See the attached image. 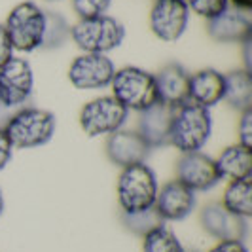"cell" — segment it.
<instances>
[{
	"mask_svg": "<svg viewBox=\"0 0 252 252\" xmlns=\"http://www.w3.org/2000/svg\"><path fill=\"white\" fill-rule=\"evenodd\" d=\"M13 148H38L55 133V116L44 108L23 106L2 127Z\"/></svg>",
	"mask_w": 252,
	"mask_h": 252,
	"instance_id": "7a4b0ae2",
	"label": "cell"
},
{
	"mask_svg": "<svg viewBox=\"0 0 252 252\" xmlns=\"http://www.w3.org/2000/svg\"><path fill=\"white\" fill-rule=\"evenodd\" d=\"M142 252H184L186 249L180 245L177 235L167 226L156 227L154 231L142 237Z\"/></svg>",
	"mask_w": 252,
	"mask_h": 252,
	"instance_id": "603a6c76",
	"label": "cell"
},
{
	"mask_svg": "<svg viewBox=\"0 0 252 252\" xmlns=\"http://www.w3.org/2000/svg\"><path fill=\"white\" fill-rule=\"evenodd\" d=\"M201 227L218 241H243L249 233L247 220L229 213L220 201L207 203L199 211Z\"/></svg>",
	"mask_w": 252,
	"mask_h": 252,
	"instance_id": "8fae6325",
	"label": "cell"
},
{
	"mask_svg": "<svg viewBox=\"0 0 252 252\" xmlns=\"http://www.w3.org/2000/svg\"><path fill=\"white\" fill-rule=\"evenodd\" d=\"M4 27L13 50L34 51L42 48L46 31V12L38 8L34 2H21L10 12Z\"/></svg>",
	"mask_w": 252,
	"mask_h": 252,
	"instance_id": "8992f818",
	"label": "cell"
},
{
	"mask_svg": "<svg viewBox=\"0 0 252 252\" xmlns=\"http://www.w3.org/2000/svg\"><path fill=\"white\" fill-rule=\"evenodd\" d=\"M224 101L239 112L252 108L251 72L243 68V70H231L224 74Z\"/></svg>",
	"mask_w": 252,
	"mask_h": 252,
	"instance_id": "ffe728a7",
	"label": "cell"
},
{
	"mask_svg": "<svg viewBox=\"0 0 252 252\" xmlns=\"http://www.w3.org/2000/svg\"><path fill=\"white\" fill-rule=\"evenodd\" d=\"M12 152H13L12 142L8 140L6 133L0 129V171L10 163V159H12Z\"/></svg>",
	"mask_w": 252,
	"mask_h": 252,
	"instance_id": "f546056e",
	"label": "cell"
},
{
	"mask_svg": "<svg viewBox=\"0 0 252 252\" xmlns=\"http://www.w3.org/2000/svg\"><path fill=\"white\" fill-rule=\"evenodd\" d=\"M195 207V193L177 178L163 184L158 189L154 209L159 213L165 222H178L184 220Z\"/></svg>",
	"mask_w": 252,
	"mask_h": 252,
	"instance_id": "9a60e30c",
	"label": "cell"
},
{
	"mask_svg": "<svg viewBox=\"0 0 252 252\" xmlns=\"http://www.w3.org/2000/svg\"><path fill=\"white\" fill-rule=\"evenodd\" d=\"M70 36V27L64 21L63 15L55 12H46V31L42 40V50L61 48Z\"/></svg>",
	"mask_w": 252,
	"mask_h": 252,
	"instance_id": "cb8c5ba5",
	"label": "cell"
},
{
	"mask_svg": "<svg viewBox=\"0 0 252 252\" xmlns=\"http://www.w3.org/2000/svg\"><path fill=\"white\" fill-rule=\"evenodd\" d=\"M104 150H106L108 159L114 165L126 169V167H131V165L144 163L146 158L150 156L152 148L137 131L118 129V131L108 135Z\"/></svg>",
	"mask_w": 252,
	"mask_h": 252,
	"instance_id": "4fadbf2b",
	"label": "cell"
},
{
	"mask_svg": "<svg viewBox=\"0 0 252 252\" xmlns=\"http://www.w3.org/2000/svg\"><path fill=\"white\" fill-rule=\"evenodd\" d=\"M12 53H13V48H12V42H10V36L6 32V27L0 25V66L12 59L13 57Z\"/></svg>",
	"mask_w": 252,
	"mask_h": 252,
	"instance_id": "83f0119b",
	"label": "cell"
},
{
	"mask_svg": "<svg viewBox=\"0 0 252 252\" xmlns=\"http://www.w3.org/2000/svg\"><path fill=\"white\" fill-rule=\"evenodd\" d=\"M218 177L227 180H239L252 175V150L243 144H231L215 159Z\"/></svg>",
	"mask_w": 252,
	"mask_h": 252,
	"instance_id": "d6986e66",
	"label": "cell"
},
{
	"mask_svg": "<svg viewBox=\"0 0 252 252\" xmlns=\"http://www.w3.org/2000/svg\"><path fill=\"white\" fill-rule=\"evenodd\" d=\"M127 110L124 104L114 97H99L89 101L80 112V126L88 137H101L110 135L122 129L127 120Z\"/></svg>",
	"mask_w": 252,
	"mask_h": 252,
	"instance_id": "ba28073f",
	"label": "cell"
},
{
	"mask_svg": "<svg viewBox=\"0 0 252 252\" xmlns=\"http://www.w3.org/2000/svg\"><path fill=\"white\" fill-rule=\"evenodd\" d=\"M184 4L188 10L207 19H213L227 8V0H184Z\"/></svg>",
	"mask_w": 252,
	"mask_h": 252,
	"instance_id": "d4e9b609",
	"label": "cell"
},
{
	"mask_svg": "<svg viewBox=\"0 0 252 252\" xmlns=\"http://www.w3.org/2000/svg\"><path fill=\"white\" fill-rule=\"evenodd\" d=\"M184 252H199V251H195V249H189V251H184Z\"/></svg>",
	"mask_w": 252,
	"mask_h": 252,
	"instance_id": "d6a6232c",
	"label": "cell"
},
{
	"mask_svg": "<svg viewBox=\"0 0 252 252\" xmlns=\"http://www.w3.org/2000/svg\"><path fill=\"white\" fill-rule=\"evenodd\" d=\"M110 0H72V8L80 15V19L101 17L108 10Z\"/></svg>",
	"mask_w": 252,
	"mask_h": 252,
	"instance_id": "484cf974",
	"label": "cell"
},
{
	"mask_svg": "<svg viewBox=\"0 0 252 252\" xmlns=\"http://www.w3.org/2000/svg\"><path fill=\"white\" fill-rule=\"evenodd\" d=\"M175 108L167 106L163 102H156L146 110L139 112V133L148 142L150 148H161L169 144V133L173 124Z\"/></svg>",
	"mask_w": 252,
	"mask_h": 252,
	"instance_id": "e0dca14e",
	"label": "cell"
},
{
	"mask_svg": "<svg viewBox=\"0 0 252 252\" xmlns=\"http://www.w3.org/2000/svg\"><path fill=\"white\" fill-rule=\"evenodd\" d=\"M110 86L114 93L112 97L120 104H124L127 110L142 112L148 106L159 102L154 74L139 66H126L122 70H116Z\"/></svg>",
	"mask_w": 252,
	"mask_h": 252,
	"instance_id": "277c9868",
	"label": "cell"
},
{
	"mask_svg": "<svg viewBox=\"0 0 252 252\" xmlns=\"http://www.w3.org/2000/svg\"><path fill=\"white\" fill-rule=\"evenodd\" d=\"M154 82L159 102L177 108L189 101V72L182 64L167 63L154 74Z\"/></svg>",
	"mask_w": 252,
	"mask_h": 252,
	"instance_id": "5bb4252c",
	"label": "cell"
},
{
	"mask_svg": "<svg viewBox=\"0 0 252 252\" xmlns=\"http://www.w3.org/2000/svg\"><path fill=\"white\" fill-rule=\"evenodd\" d=\"M224 99V74L215 68H203L189 74V101L211 108Z\"/></svg>",
	"mask_w": 252,
	"mask_h": 252,
	"instance_id": "ac0fdd59",
	"label": "cell"
},
{
	"mask_svg": "<svg viewBox=\"0 0 252 252\" xmlns=\"http://www.w3.org/2000/svg\"><path fill=\"white\" fill-rule=\"evenodd\" d=\"M237 129H239V144L252 150V108L241 112V120Z\"/></svg>",
	"mask_w": 252,
	"mask_h": 252,
	"instance_id": "4316f807",
	"label": "cell"
},
{
	"mask_svg": "<svg viewBox=\"0 0 252 252\" xmlns=\"http://www.w3.org/2000/svg\"><path fill=\"white\" fill-rule=\"evenodd\" d=\"M120 218L127 231H131L133 235H139V237H144L156 227L165 226V220L154 207L146 209V211H139V213H122Z\"/></svg>",
	"mask_w": 252,
	"mask_h": 252,
	"instance_id": "7402d4cb",
	"label": "cell"
},
{
	"mask_svg": "<svg viewBox=\"0 0 252 252\" xmlns=\"http://www.w3.org/2000/svg\"><path fill=\"white\" fill-rule=\"evenodd\" d=\"M189 10L184 0H156L150 12L154 34L163 42H175L188 27Z\"/></svg>",
	"mask_w": 252,
	"mask_h": 252,
	"instance_id": "7c38bea8",
	"label": "cell"
},
{
	"mask_svg": "<svg viewBox=\"0 0 252 252\" xmlns=\"http://www.w3.org/2000/svg\"><path fill=\"white\" fill-rule=\"evenodd\" d=\"M251 2H252V0H235V4L243 6L245 10H249V8H251Z\"/></svg>",
	"mask_w": 252,
	"mask_h": 252,
	"instance_id": "4dcf8cb0",
	"label": "cell"
},
{
	"mask_svg": "<svg viewBox=\"0 0 252 252\" xmlns=\"http://www.w3.org/2000/svg\"><path fill=\"white\" fill-rule=\"evenodd\" d=\"M126 36V29L114 17L101 15L93 19H80L70 27V38L86 53H108L116 50Z\"/></svg>",
	"mask_w": 252,
	"mask_h": 252,
	"instance_id": "5b68a950",
	"label": "cell"
},
{
	"mask_svg": "<svg viewBox=\"0 0 252 252\" xmlns=\"http://www.w3.org/2000/svg\"><path fill=\"white\" fill-rule=\"evenodd\" d=\"M207 32L216 42H247L252 36V21L245 10L226 8L213 19H207Z\"/></svg>",
	"mask_w": 252,
	"mask_h": 252,
	"instance_id": "2e32d148",
	"label": "cell"
},
{
	"mask_svg": "<svg viewBox=\"0 0 252 252\" xmlns=\"http://www.w3.org/2000/svg\"><path fill=\"white\" fill-rule=\"evenodd\" d=\"M220 203L229 213L249 220L252 216V177L229 180Z\"/></svg>",
	"mask_w": 252,
	"mask_h": 252,
	"instance_id": "44dd1931",
	"label": "cell"
},
{
	"mask_svg": "<svg viewBox=\"0 0 252 252\" xmlns=\"http://www.w3.org/2000/svg\"><path fill=\"white\" fill-rule=\"evenodd\" d=\"M34 76L29 61L12 57L0 66V104L10 110L23 108L32 97Z\"/></svg>",
	"mask_w": 252,
	"mask_h": 252,
	"instance_id": "52a82bcc",
	"label": "cell"
},
{
	"mask_svg": "<svg viewBox=\"0 0 252 252\" xmlns=\"http://www.w3.org/2000/svg\"><path fill=\"white\" fill-rule=\"evenodd\" d=\"M177 180L193 193L207 191L218 184V171L215 159L201 150L182 154L177 161Z\"/></svg>",
	"mask_w": 252,
	"mask_h": 252,
	"instance_id": "30bf717a",
	"label": "cell"
},
{
	"mask_svg": "<svg viewBox=\"0 0 252 252\" xmlns=\"http://www.w3.org/2000/svg\"><path fill=\"white\" fill-rule=\"evenodd\" d=\"M207 252H249L245 241H218L211 251Z\"/></svg>",
	"mask_w": 252,
	"mask_h": 252,
	"instance_id": "f1b7e54d",
	"label": "cell"
},
{
	"mask_svg": "<svg viewBox=\"0 0 252 252\" xmlns=\"http://www.w3.org/2000/svg\"><path fill=\"white\" fill-rule=\"evenodd\" d=\"M213 131V118L209 108H203L199 104L186 101L175 108L173 124L169 133V144L188 154L197 152L205 146V142L211 137Z\"/></svg>",
	"mask_w": 252,
	"mask_h": 252,
	"instance_id": "6da1fadb",
	"label": "cell"
},
{
	"mask_svg": "<svg viewBox=\"0 0 252 252\" xmlns=\"http://www.w3.org/2000/svg\"><path fill=\"white\" fill-rule=\"evenodd\" d=\"M2 211H4V197H2V191H0V215H2Z\"/></svg>",
	"mask_w": 252,
	"mask_h": 252,
	"instance_id": "1f68e13d",
	"label": "cell"
},
{
	"mask_svg": "<svg viewBox=\"0 0 252 252\" xmlns=\"http://www.w3.org/2000/svg\"><path fill=\"white\" fill-rule=\"evenodd\" d=\"M158 178L146 163H137L122 169L118 178V203L122 213H139L154 207L158 195Z\"/></svg>",
	"mask_w": 252,
	"mask_h": 252,
	"instance_id": "3957f363",
	"label": "cell"
},
{
	"mask_svg": "<svg viewBox=\"0 0 252 252\" xmlns=\"http://www.w3.org/2000/svg\"><path fill=\"white\" fill-rule=\"evenodd\" d=\"M114 63L102 53H84L68 68V80L78 89H102L114 78Z\"/></svg>",
	"mask_w": 252,
	"mask_h": 252,
	"instance_id": "9c48e42d",
	"label": "cell"
}]
</instances>
